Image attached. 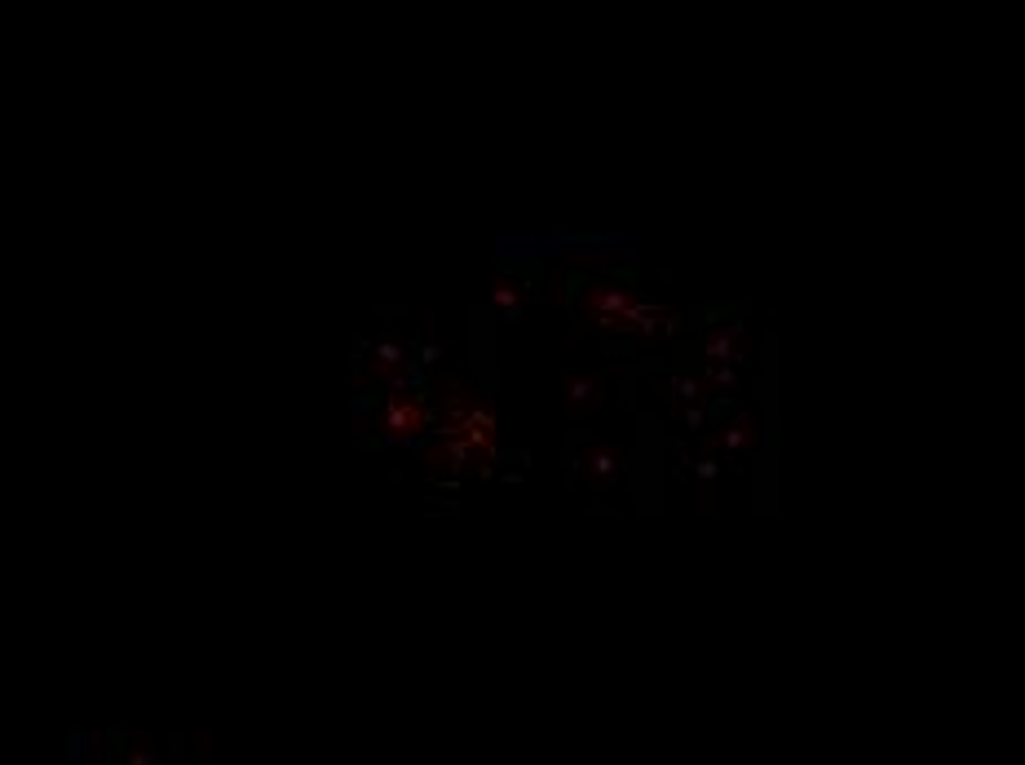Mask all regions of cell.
Wrapping results in <instances>:
<instances>
[{
    "label": "cell",
    "instance_id": "6da1fadb",
    "mask_svg": "<svg viewBox=\"0 0 1025 765\" xmlns=\"http://www.w3.org/2000/svg\"><path fill=\"white\" fill-rule=\"evenodd\" d=\"M367 359V368H376V373H389V368H398V364H407V350L402 346H393V341H380V346H367L362 350Z\"/></svg>",
    "mask_w": 1025,
    "mask_h": 765
},
{
    "label": "cell",
    "instance_id": "7a4b0ae2",
    "mask_svg": "<svg viewBox=\"0 0 1025 765\" xmlns=\"http://www.w3.org/2000/svg\"><path fill=\"white\" fill-rule=\"evenodd\" d=\"M597 402V381L593 377H571V385H566V407L571 411H584V407H593Z\"/></svg>",
    "mask_w": 1025,
    "mask_h": 765
},
{
    "label": "cell",
    "instance_id": "3957f363",
    "mask_svg": "<svg viewBox=\"0 0 1025 765\" xmlns=\"http://www.w3.org/2000/svg\"><path fill=\"white\" fill-rule=\"evenodd\" d=\"M619 469H624V456H619V451H593V456H588V473H593V478H615Z\"/></svg>",
    "mask_w": 1025,
    "mask_h": 765
},
{
    "label": "cell",
    "instance_id": "277c9868",
    "mask_svg": "<svg viewBox=\"0 0 1025 765\" xmlns=\"http://www.w3.org/2000/svg\"><path fill=\"white\" fill-rule=\"evenodd\" d=\"M385 425H389V429H416V407H402V402H393Z\"/></svg>",
    "mask_w": 1025,
    "mask_h": 765
}]
</instances>
